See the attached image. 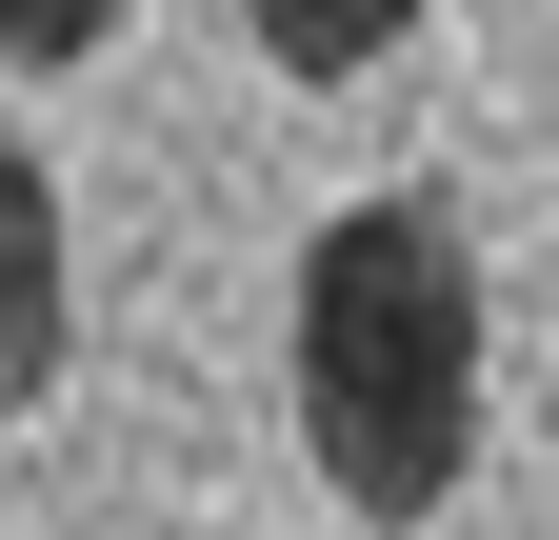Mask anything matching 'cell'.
I'll list each match as a JSON object with an SVG mask.
<instances>
[{"mask_svg":"<svg viewBox=\"0 0 559 540\" xmlns=\"http://www.w3.org/2000/svg\"><path fill=\"white\" fill-rule=\"evenodd\" d=\"M300 441L360 520H440L479 460V240L440 200H340L300 240Z\"/></svg>","mask_w":559,"mask_h":540,"instance_id":"obj_1","label":"cell"},{"mask_svg":"<svg viewBox=\"0 0 559 540\" xmlns=\"http://www.w3.org/2000/svg\"><path fill=\"white\" fill-rule=\"evenodd\" d=\"M60 380V180L40 141H0V421Z\"/></svg>","mask_w":559,"mask_h":540,"instance_id":"obj_2","label":"cell"},{"mask_svg":"<svg viewBox=\"0 0 559 540\" xmlns=\"http://www.w3.org/2000/svg\"><path fill=\"white\" fill-rule=\"evenodd\" d=\"M240 21H260L280 81H360V60H400V40H419V0H240Z\"/></svg>","mask_w":559,"mask_h":540,"instance_id":"obj_3","label":"cell"},{"mask_svg":"<svg viewBox=\"0 0 559 540\" xmlns=\"http://www.w3.org/2000/svg\"><path fill=\"white\" fill-rule=\"evenodd\" d=\"M120 0H0V60H100Z\"/></svg>","mask_w":559,"mask_h":540,"instance_id":"obj_4","label":"cell"}]
</instances>
